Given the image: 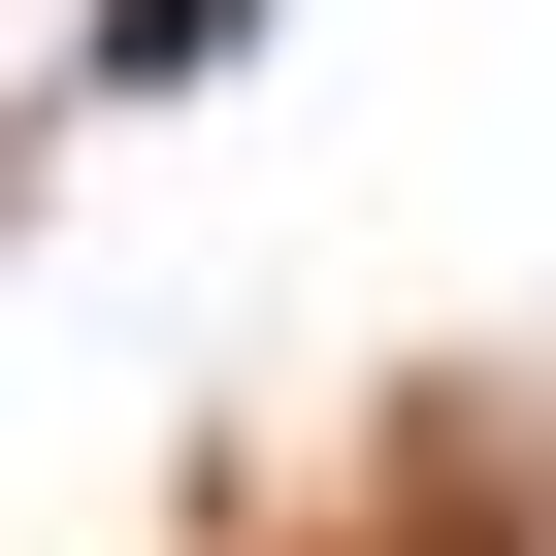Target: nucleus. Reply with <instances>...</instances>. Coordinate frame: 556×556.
<instances>
[{
    "instance_id": "1",
    "label": "nucleus",
    "mask_w": 556,
    "mask_h": 556,
    "mask_svg": "<svg viewBox=\"0 0 556 556\" xmlns=\"http://www.w3.org/2000/svg\"><path fill=\"white\" fill-rule=\"evenodd\" d=\"M229 34H262V0H131V34H99V66H229Z\"/></svg>"
}]
</instances>
